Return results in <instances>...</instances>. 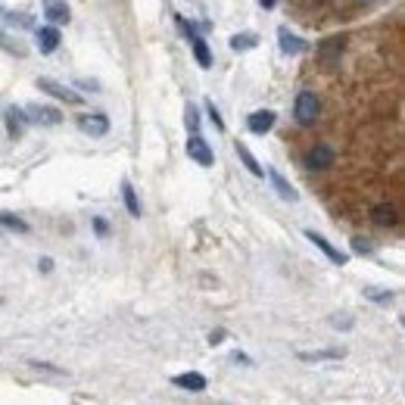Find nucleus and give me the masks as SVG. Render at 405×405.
Listing matches in <instances>:
<instances>
[{
	"instance_id": "obj_33",
	"label": "nucleus",
	"mask_w": 405,
	"mask_h": 405,
	"mask_svg": "<svg viewBox=\"0 0 405 405\" xmlns=\"http://www.w3.org/2000/svg\"><path fill=\"white\" fill-rule=\"evenodd\" d=\"M234 361H240V365H252L250 356H243V352H234Z\"/></svg>"
},
{
	"instance_id": "obj_14",
	"label": "nucleus",
	"mask_w": 405,
	"mask_h": 405,
	"mask_svg": "<svg viewBox=\"0 0 405 405\" xmlns=\"http://www.w3.org/2000/svg\"><path fill=\"white\" fill-rule=\"evenodd\" d=\"M269 178H271V184H274V191H278L281 200H287V202H296V200H300V193L293 191V184H290V181H287L284 175H281L278 169H269Z\"/></svg>"
},
{
	"instance_id": "obj_1",
	"label": "nucleus",
	"mask_w": 405,
	"mask_h": 405,
	"mask_svg": "<svg viewBox=\"0 0 405 405\" xmlns=\"http://www.w3.org/2000/svg\"><path fill=\"white\" fill-rule=\"evenodd\" d=\"M293 115H296V122H300V125H306V128L318 122V115H321V103H318V97H315L312 91H302L300 97H296Z\"/></svg>"
},
{
	"instance_id": "obj_13",
	"label": "nucleus",
	"mask_w": 405,
	"mask_h": 405,
	"mask_svg": "<svg viewBox=\"0 0 405 405\" xmlns=\"http://www.w3.org/2000/svg\"><path fill=\"white\" fill-rule=\"evenodd\" d=\"M60 28L56 25H44V28H38V50L41 53H53L56 47H60Z\"/></svg>"
},
{
	"instance_id": "obj_31",
	"label": "nucleus",
	"mask_w": 405,
	"mask_h": 405,
	"mask_svg": "<svg viewBox=\"0 0 405 405\" xmlns=\"http://www.w3.org/2000/svg\"><path fill=\"white\" fill-rule=\"evenodd\" d=\"M221 340H225V330H212V334H209V343H221Z\"/></svg>"
},
{
	"instance_id": "obj_10",
	"label": "nucleus",
	"mask_w": 405,
	"mask_h": 405,
	"mask_svg": "<svg viewBox=\"0 0 405 405\" xmlns=\"http://www.w3.org/2000/svg\"><path fill=\"white\" fill-rule=\"evenodd\" d=\"M4 119H6V131H10V137H13V141H19V137L25 134V125H28L25 112L19 110V106H10Z\"/></svg>"
},
{
	"instance_id": "obj_29",
	"label": "nucleus",
	"mask_w": 405,
	"mask_h": 405,
	"mask_svg": "<svg viewBox=\"0 0 405 405\" xmlns=\"http://www.w3.org/2000/svg\"><path fill=\"white\" fill-rule=\"evenodd\" d=\"M94 231H97L100 237H110V225H106L103 219H94Z\"/></svg>"
},
{
	"instance_id": "obj_30",
	"label": "nucleus",
	"mask_w": 405,
	"mask_h": 405,
	"mask_svg": "<svg viewBox=\"0 0 405 405\" xmlns=\"http://www.w3.org/2000/svg\"><path fill=\"white\" fill-rule=\"evenodd\" d=\"M330 324H334V328H352L349 318H330Z\"/></svg>"
},
{
	"instance_id": "obj_20",
	"label": "nucleus",
	"mask_w": 405,
	"mask_h": 405,
	"mask_svg": "<svg viewBox=\"0 0 405 405\" xmlns=\"http://www.w3.org/2000/svg\"><path fill=\"white\" fill-rule=\"evenodd\" d=\"M0 228L16 231V234H28V221H22L19 215H13V212H0Z\"/></svg>"
},
{
	"instance_id": "obj_17",
	"label": "nucleus",
	"mask_w": 405,
	"mask_h": 405,
	"mask_svg": "<svg viewBox=\"0 0 405 405\" xmlns=\"http://www.w3.org/2000/svg\"><path fill=\"white\" fill-rule=\"evenodd\" d=\"M371 219L378 221V225L390 228V225H396V221H399V215H396V209L390 206V202H380V206H374V209H371Z\"/></svg>"
},
{
	"instance_id": "obj_32",
	"label": "nucleus",
	"mask_w": 405,
	"mask_h": 405,
	"mask_svg": "<svg viewBox=\"0 0 405 405\" xmlns=\"http://www.w3.org/2000/svg\"><path fill=\"white\" fill-rule=\"evenodd\" d=\"M38 265H41V271H50V269H53V259H47V256H44Z\"/></svg>"
},
{
	"instance_id": "obj_28",
	"label": "nucleus",
	"mask_w": 405,
	"mask_h": 405,
	"mask_svg": "<svg viewBox=\"0 0 405 405\" xmlns=\"http://www.w3.org/2000/svg\"><path fill=\"white\" fill-rule=\"evenodd\" d=\"M352 250H356L359 256H371V252H374V247L365 240V237H356V240H352Z\"/></svg>"
},
{
	"instance_id": "obj_19",
	"label": "nucleus",
	"mask_w": 405,
	"mask_h": 405,
	"mask_svg": "<svg viewBox=\"0 0 405 405\" xmlns=\"http://www.w3.org/2000/svg\"><path fill=\"white\" fill-rule=\"evenodd\" d=\"M343 359V349H315V352H300V361H334Z\"/></svg>"
},
{
	"instance_id": "obj_11",
	"label": "nucleus",
	"mask_w": 405,
	"mask_h": 405,
	"mask_svg": "<svg viewBox=\"0 0 405 405\" xmlns=\"http://www.w3.org/2000/svg\"><path fill=\"white\" fill-rule=\"evenodd\" d=\"M172 383H175V387H181V390H191V393H202V390L209 387V380L202 378L200 371H187V374H175V378H172Z\"/></svg>"
},
{
	"instance_id": "obj_7",
	"label": "nucleus",
	"mask_w": 405,
	"mask_h": 405,
	"mask_svg": "<svg viewBox=\"0 0 405 405\" xmlns=\"http://www.w3.org/2000/svg\"><path fill=\"white\" fill-rule=\"evenodd\" d=\"M78 128H82L84 134L103 137L106 131H110V119H106L103 112H94V115H82V119H78Z\"/></svg>"
},
{
	"instance_id": "obj_25",
	"label": "nucleus",
	"mask_w": 405,
	"mask_h": 405,
	"mask_svg": "<svg viewBox=\"0 0 405 405\" xmlns=\"http://www.w3.org/2000/svg\"><path fill=\"white\" fill-rule=\"evenodd\" d=\"M184 115H187V128H191V131L193 134H197L200 131V112H197V106H191V103H187V110H184Z\"/></svg>"
},
{
	"instance_id": "obj_9",
	"label": "nucleus",
	"mask_w": 405,
	"mask_h": 405,
	"mask_svg": "<svg viewBox=\"0 0 405 405\" xmlns=\"http://www.w3.org/2000/svg\"><path fill=\"white\" fill-rule=\"evenodd\" d=\"M44 16L50 19V25H66L69 22V4L66 0H44Z\"/></svg>"
},
{
	"instance_id": "obj_15",
	"label": "nucleus",
	"mask_w": 405,
	"mask_h": 405,
	"mask_svg": "<svg viewBox=\"0 0 405 405\" xmlns=\"http://www.w3.org/2000/svg\"><path fill=\"white\" fill-rule=\"evenodd\" d=\"M278 41H281V53L284 56H296L302 53V38H296V34L290 32V28H278Z\"/></svg>"
},
{
	"instance_id": "obj_5",
	"label": "nucleus",
	"mask_w": 405,
	"mask_h": 405,
	"mask_svg": "<svg viewBox=\"0 0 405 405\" xmlns=\"http://www.w3.org/2000/svg\"><path fill=\"white\" fill-rule=\"evenodd\" d=\"M38 91H47L50 97H56V100H66V103H82V97H78L75 91H69L66 84H60V82H53V78H38Z\"/></svg>"
},
{
	"instance_id": "obj_24",
	"label": "nucleus",
	"mask_w": 405,
	"mask_h": 405,
	"mask_svg": "<svg viewBox=\"0 0 405 405\" xmlns=\"http://www.w3.org/2000/svg\"><path fill=\"white\" fill-rule=\"evenodd\" d=\"M0 16H4L10 25H19V28H28V25H32V19H28L25 13H10V10H0Z\"/></svg>"
},
{
	"instance_id": "obj_26",
	"label": "nucleus",
	"mask_w": 405,
	"mask_h": 405,
	"mask_svg": "<svg viewBox=\"0 0 405 405\" xmlns=\"http://www.w3.org/2000/svg\"><path fill=\"white\" fill-rule=\"evenodd\" d=\"M206 112H209V122L215 125V131H225V122H221V115H219V110H215L212 100H206Z\"/></svg>"
},
{
	"instance_id": "obj_18",
	"label": "nucleus",
	"mask_w": 405,
	"mask_h": 405,
	"mask_svg": "<svg viewBox=\"0 0 405 405\" xmlns=\"http://www.w3.org/2000/svg\"><path fill=\"white\" fill-rule=\"evenodd\" d=\"M122 200H125V209L134 215V219H141V200H137L131 181H122Z\"/></svg>"
},
{
	"instance_id": "obj_2",
	"label": "nucleus",
	"mask_w": 405,
	"mask_h": 405,
	"mask_svg": "<svg viewBox=\"0 0 405 405\" xmlns=\"http://www.w3.org/2000/svg\"><path fill=\"white\" fill-rule=\"evenodd\" d=\"M334 162H337V153H334V147H328V143H318V147H312L306 153V165H309V169L324 172V169H330Z\"/></svg>"
},
{
	"instance_id": "obj_3",
	"label": "nucleus",
	"mask_w": 405,
	"mask_h": 405,
	"mask_svg": "<svg viewBox=\"0 0 405 405\" xmlns=\"http://www.w3.org/2000/svg\"><path fill=\"white\" fill-rule=\"evenodd\" d=\"M187 156H191L197 165H202V169H209V165H212V159H215L212 150H209V143L200 137V131L187 141Z\"/></svg>"
},
{
	"instance_id": "obj_6",
	"label": "nucleus",
	"mask_w": 405,
	"mask_h": 405,
	"mask_svg": "<svg viewBox=\"0 0 405 405\" xmlns=\"http://www.w3.org/2000/svg\"><path fill=\"white\" fill-rule=\"evenodd\" d=\"M25 112H28L25 119H28V122H38V125H60V122H63L60 110H53V106H38V103H32Z\"/></svg>"
},
{
	"instance_id": "obj_8",
	"label": "nucleus",
	"mask_w": 405,
	"mask_h": 405,
	"mask_svg": "<svg viewBox=\"0 0 405 405\" xmlns=\"http://www.w3.org/2000/svg\"><path fill=\"white\" fill-rule=\"evenodd\" d=\"M187 34H191V50H193V56H197L200 69H212V53H209V44L197 34V28L187 25Z\"/></svg>"
},
{
	"instance_id": "obj_21",
	"label": "nucleus",
	"mask_w": 405,
	"mask_h": 405,
	"mask_svg": "<svg viewBox=\"0 0 405 405\" xmlns=\"http://www.w3.org/2000/svg\"><path fill=\"white\" fill-rule=\"evenodd\" d=\"M256 44H259L256 34H234V38H231V50H237V53H240V50H252Z\"/></svg>"
},
{
	"instance_id": "obj_23",
	"label": "nucleus",
	"mask_w": 405,
	"mask_h": 405,
	"mask_svg": "<svg viewBox=\"0 0 405 405\" xmlns=\"http://www.w3.org/2000/svg\"><path fill=\"white\" fill-rule=\"evenodd\" d=\"M365 296L374 302H380V306H390V302H393V290H378V287H368Z\"/></svg>"
},
{
	"instance_id": "obj_12",
	"label": "nucleus",
	"mask_w": 405,
	"mask_h": 405,
	"mask_svg": "<svg viewBox=\"0 0 405 405\" xmlns=\"http://www.w3.org/2000/svg\"><path fill=\"white\" fill-rule=\"evenodd\" d=\"M247 128L252 134H269L271 128H274V112L271 110H256L247 119Z\"/></svg>"
},
{
	"instance_id": "obj_27",
	"label": "nucleus",
	"mask_w": 405,
	"mask_h": 405,
	"mask_svg": "<svg viewBox=\"0 0 405 405\" xmlns=\"http://www.w3.org/2000/svg\"><path fill=\"white\" fill-rule=\"evenodd\" d=\"M340 50H343V41H330V44H324L321 47V56H324V60H334V56H340Z\"/></svg>"
},
{
	"instance_id": "obj_16",
	"label": "nucleus",
	"mask_w": 405,
	"mask_h": 405,
	"mask_svg": "<svg viewBox=\"0 0 405 405\" xmlns=\"http://www.w3.org/2000/svg\"><path fill=\"white\" fill-rule=\"evenodd\" d=\"M234 150H237V156H240V162L247 165V172H250V175H256V178H262V175H265V169H262V165H259V159L250 153V147H247V143H240V141H237V143H234Z\"/></svg>"
},
{
	"instance_id": "obj_22",
	"label": "nucleus",
	"mask_w": 405,
	"mask_h": 405,
	"mask_svg": "<svg viewBox=\"0 0 405 405\" xmlns=\"http://www.w3.org/2000/svg\"><path fill=\"white\" fill-rule=\"evenodd\" d=\"M28 368H32V371H38V374H53V378H66V371H63V368H53V365H47V361H28Z\"/></svg>"
},
{
	"instance_id": "obj_4",
	"label": "nucleus",
	"mask_w": 405,
	"mask_h": 405,
	"mask_svg": "<svg viewBox=\"0 0 405 405\" xmlns=\"http://www.w3.org/2000/svg\"><path fill=\"white\" fill-rule=\"evenodd\" d=\"M306 240H312L315 247L321 250L324 256H328V259H330V262H334V265H346V262H349V256H346V252H340V250H337V247H334V243H330V240H324V237L318 234V231H312V228H309V231H306Z\"/></svg>"
},
{
	"instance_id": "obj_34",
	"label": "nucleus",
	"mask_w": 405,
	"mask_h": 405,
	"mask_svg": "<svg viewBox=\"0 0 405 405\" xmlns=\"http://www.w3.org/2000/svg\"><path fill=\"white\" fill-rule=\"evenodd\" d=\"M274 4H278V0H259V6H262V10H271Z\"/></svg>"
}]
</instances>
